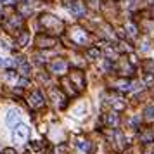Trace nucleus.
<instances>
[{
    "label": "nucleus",
    "mask_w": 154,
    "mask_h": 154,
    "mask_svg": "<svg viewBox=\"0 0 154 154\" xmlns=\"http://www.w3.org/2000/svg\"><path fill=\"white\" fill-rule=\"evenodd\" d=\"M145 114H147V118H149V120H152V118H154V107H152V106L145 109Z\"/></svg>",
    "instance_id": "6"
},
{
    "label": "nucleus",
    "mask_w": 154,
    "mask_h": 154,
    "mask_svg": "<svg viewBox=\"0 0 154 154\" xmlns=\"http://www.w3.org/2000/svg\"><path fill=\"white\" fill-rule=\"evenodd\" d=\"M135 33H137L135 26H132V24H130V26H128V35H135Z\"/></svg>",
    "instance_id": "7"
},
{
    "label": "nucleus",
    "mask_w": 154,
    "mask_h": 154,
    "mask_svg": "<svg viewBox=\"0 0 154 154\" xmlns=\"http://www.w3.org/2000/svg\"><path fill=\"white\" fill-rule=\"evenodd\" d=\"M90 56H92V57H97V56H99V50H97V49L90 50Z\"/></svg>",
    "instance_id": "8"
},
{
    "label": "nucleus",
    "mask_w": 154,
    "mask_h": 154,
    "mask_svg": "<svg viewBox=\"0 0 154 154\" xmlns=\"http://www.w3.org/2000/svg\"><path fill=\"white\" fill-rule=\"evenodd\" d=\"M33 104H35V106H42V104H43L40 94H35V95H33Z\"/></svg>",
    "instance_id": "5"
},
{
    "label": "nucleus",
    "mask_w": 154,
    "mask_h": 154,
    "mask_svg": "<svg viewBox=\"0 0 154 154\" xmlns=\"http://www.w3.org/2000/svg\"><path fill=\"white\" fill-rule=\"evenodd\" d=\"M19 120H21V116H19V113L16 111V109H11V111H7V114H5V123H7L9 128H14L16 123H19Z\"/></svg>",
    "instance_id": "2"
},
{
    "label": "nucleus",
    "mask_w": 154,
    "mask_h": 154,
    "mask_svg": "<svg viewBox=\"0 0 154 154\" xmlns=\"http://www.w3.org/2000/svg\"><path fill=\"white\" fill-rule=\"evenodd\" d=\"M52 69L61 73V71H64V69H66V64H64V62H54V64H52Z\"/></svg>",
    "instance_id": "4"
},
{
    "label": "nucleus",
    "mask_w": 154,
    "mask_h": 154,
    "mask_svg": "<svg viewBox=\"0 0 154 154\" xmlns=\"http://www.w3.org/2000/svg\"><path fill=\"white\" fill-rule=\"evenodd\" d=\"M71 11H73L75 16H81L85 12V5L81 2H75V4H71Z\"/></svg>",
    "instance_id": "3"
},
{
    "label": "nucleus",
    "mask_w": 154,
    "mask_h": 154,
    "mask_svg": "<svg viewBox=\"0 0 154 154\" xmlns=\"http://www.w3.org/2000/svg\"><path fill=\"white\" fill-rule=\"evenodd\" d=\"M28 134H30V128L23 123H17L14 128H12V139L16 142H24L28 139Z\"/></svg>",
    "instance_id": "1"
}]
</instances>
